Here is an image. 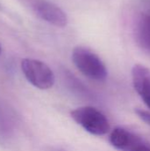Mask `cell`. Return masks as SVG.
<instances>
[{"label":"cell","instance_id":"obj_7","mask_svg":"<svg viewBox=\"0 0 150 151\" xmlns=\"http://www.w3.org/2000/svg\"><path fill=\"white\" fill-rule=\"evenodd\" d=\"M138 37L141 43L150 50V12L140 19L138 25Z\"/></svg>","mask_w":150,"mask_h":151},{"label":"cell","instance_id":"obj_8","mask_svg":"<svg viewBox=\"0 0 150 151\" xmlns=\"http://www.w3.org/2000/svg\"><path fill=\"white\" fill-rule=\"evenodd\" d=\"M135 113L137 114V116L142 120L144 121L146 124L149 125L150 126V112L147 111H144L142 109H139L137 108L135 110Z\"/></svg>","mask_w":150,"mask_h":151},{"label":"cell","instance_id":"obj_2","mask_svg":"<svg viewBox=\"0 0 150 151\" xmlns=\"http://www.w3.org/2000/svg\"><path fill=\"white\" fill-rule=\"evenodd\" d=\"M72 119L88 133L102 136L108 134L111 125L106 116L92 106H82L71 111Z\"/></svg>","mask_w":150,"mask_h":151},{"label":"cell","instance_id":"obj_6","mask_svg":"<svg viewBox=\"0 0 150 151\" xmlns=\"http://www.w3.org/2000/svg\"><path fill=\"white\" fill-rule=\"evenodd\" d=\"M132 80L135 91L150 109V69L141 64L134 65L132 69Z\"/></svg>","mask_w":150,"mask_h":151},{"label":"cell","instance_id":"obj_1","mask_svg":"<svg viewBox=\"0 0 150 151\" xmlns=\"http://www.w3.org/2000/svg\"><path fill=\"white\" fill-rule=\"evenodd\" d=\"M72 60L76 68L91 80L102 81L108 76V71L103 61L87 47H74L72 51Z\"/></svg>","mask_w":150,"mask_h":151},{"label":"cell","instance_id":"obj_5","mask_svg":"<svg viewBox=\"0 0 150 151\" xmlns=\"http://www.w3.org/2000/svg\"><path fill=\"white\" fill-rule=\"evenodd\" d=\"M34 12L45 22L57 27H65L68 24L66 13L56 4L48 0H32Z\"/></svg>","mask_w":150,"mask_h":151},{"label":"cell","instance_id":"obj_9","mask_svg":"<svg viewBox=\"0 0 150 151\" xmlns=\"http://www.w3.org/2000/svg\"><path fill=\"white\" fill-rule=\"evenodd\" d=\"M0 53H1V46H0Z\"/></svg>","mask_w":150,"mask_h":151},{"label":"cell","instance_id":"obj_4","mask_svg":"<svg viewBox=\"0 0 150 151\" xmlns=\"http://www.w3.org/2000/svg\"><path fill=\"white\" fill-rule=\"evenodd\" d=\"M109 140L119 151H150V145L146 141L123 127L114 128Z\"/></svg>","mask_w":150,"mask_h":151},{"label":"cell","instance_id":"obj_3","mask_svg":"<svg viewBox=\"0 0 150 151\" xmlns=\"http://www.w3.org/2000/svg\"><path fill=\"white\" fill-rule=\"evenodd\" d=\"M20 65L25 78L36 88L46 90L53 87L54 73L44 62L34 58H24Z\"/></svg>","mask_w":150,"mask_h":151}]
</instances>
